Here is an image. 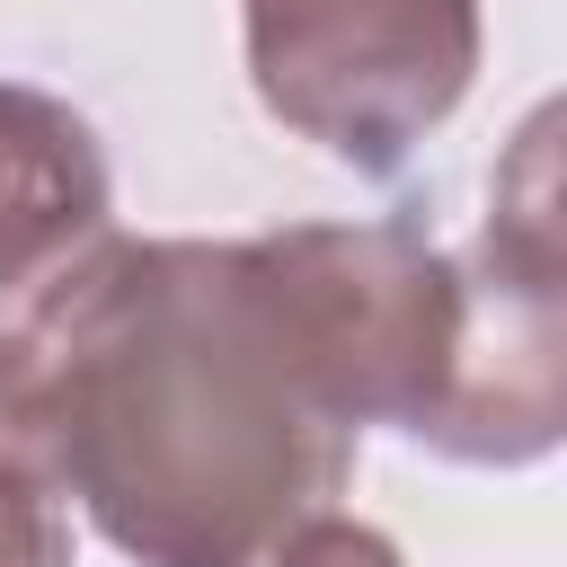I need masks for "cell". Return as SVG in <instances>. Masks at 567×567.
Returning <instances> with one entry per match:
<instances>
[{"mask_svg":"<svg viewBox=\"0 0 567 567\" xmlns=\"http://www.w3.org/2000/svg\"><path fill=\"white\" fill-rule=\"evenodd\" d=\"M354 443L266 239L97 230L0 292V461L133 567H266Z\"/></svg>","mask_w":567,"mask_h":567,"instance_id":"obj_1","label":"cell"},{"mask_svg":"<svg viewBox=\"0 0 567 567\" xmlns=\"http://www.w3.org/2000/svg\"><path fill=\"white\" fill-rule=\"evenodd\" d=\"M567 434V248H558V115L532 106L496 186L487 230L461 257L452 381L425 416V452L461 470H532Z\"/></svg>","mask_w":567,"mask_h":567,"instance_id":"obj_2","label":"cell"},{"mask_svg":"<svg viewBox=\"0 0 567 567\" xmlns=\"http://www.w3.org/2000/svg\"><path fill=\"white\" fill-rule=\"evenodd\" d=\"M257 106L354 177H390L478 80V0H239Z\"/></svg>","mask_w":567,"mask_h":567,"instance_id":"obj_3","label":"cell"},{"mask_svg":"<svg viewBox=\"0 0 567 567\" xmlns=\"http://www.w3.org/2000/svg\"><path fill=\"white\" fill-rule=\"evenodd\" d=\"M266 257L346 399L354 425L425 434L452 337H461V257L434 248L416 221H284L266 230Z\"/></svg>","mask_w":567,"mask_h":567,"instance_id":"obj_4","label":"cell"},{"mask_svg":"<svg viewBox=\"0 0 567 567\" xmlns=\"http://www.w3.org/2000/svg\"><path fill=\"white\" fill-rule=\"evenodd\" d=\"M106 151L53 89L0 80V292L106 230Z\"/></svg>","mask_w":567,"mask_h":567,"instance_id":"obj_5","label":"cell"},{"mask_svg":"<svg viewBox=\"0 0 567 567\" xmlns=\"http://www.w3.org/2000/svg\"><path fill=\"white\" fill-rule=\"evenodd\" d=\"M0 567H80L71 549V505L35 487L27 470L0 461Z\"/></svg>","mask_w":567,"mask_h":567,"instance_id":"obj_6","label":"cell"},{"mask_svg":"<svg viewBox=\"0 0 567 567\" xmlns=\"http://www.w3.org/2000/svg\"><path fill=\"white\" fill-rule=\"evenodd\" d=\"M266 567H408V558H399V540H390V532L346 523V514L328 505V514H310V523L266 558Z\"/></svg>","mask_w":567,"mask_h":567,"instance_id":"obj_7","label":"cell"}]
</instances>
